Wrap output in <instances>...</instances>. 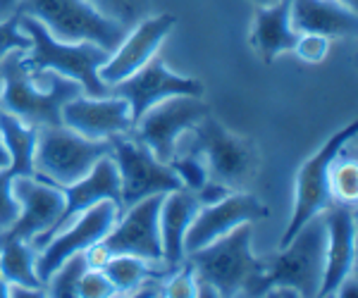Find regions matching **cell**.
Wrapping results in <instances>:
<instances>
[{"instance_id": "6da1fadb", "label": "cell", "mask_w": 358, "mask_h": 298, "mask_svg": "<svg viewBox=\"0 0 358 298\" xmlns=\"http://www.w3.org/2000/svg\"><path fill=\"white\" fill-rule=\"evenodd\" d=\"M20 15V13H17ZM20 27L27 31V36L31 38V48L24 50L20 55L22 67L29 74H41V72H53L60 77L74 79L86 96H108L110 86L103 84L98 77L103 62L110 57L106 48L89 41L82 43H62L57 38L50 36L45 31V27L38 20L29 15H20Z\"/></svg>"}, {"instance_id": "7a4b0ae2", "label": "cell", "mask_w": 358, "mask_h": 298, "mask_svg": "<svg viewBox=\"0 0 358 298\" xmlns=\"http://www.w3.org/2000/svg\"><path fill=\"white\" fill-rule=\"evenodd\" d=\"M251 241V225H239L217 241L187 253L184 260L194 267L196 279L210 284L217 296H258L265 262L253 255Z\"/></svg>"}, {"instance_id": "3957f363", "label": "cell", "mask_w": 358, "mask_h": 298, "mask_svg": "<svg viewBox=\"0 0 358 298\" xmlns=\"http://www.w3.org/2000/svg\"><path fill=\"white\" fill-rule=\"evenodd\" d=\"M22 53L24 50H15L0 62V86H3V94H0L3 107L0 110H8L31 129L62 124V107L67 100L84 94L82 86L74 79L48 72L50 86L36 89L34 74H29L20 62Z\"/></svg>"}, {"instance_id": "277c9868", "label": "cell", "mask_w": 358, "mask_h": 298, "mask_svg": "<svg viewBox=\"0 0 358 298\" xmlns=\"http://www.w3.org/2000/svg\"><path fill=\"white\" fill-rule=\"evenodd\" d=\"M325 217L317 213L294 234L289 244L280 246L273 260L265 265L258 296H263L270 286H289L299 296H317L325 277Z\"/></svg>"}, {"instance_id": "5b68a950", "label": "cell", "mask_w": 358, "mask_h": 298, "mask_svg": "<svg viewBox=\"0 0 358 298\" xmlns=\"http://www.w3.org/2000/svg\"><path fill=\"white\" fill-rule=\"evenodd\" d=\"M17 13L29 15L62 43H96L113 53L122 43L127 29L108 20L86 0H20Z\"/></svg>"}, {"instance_id": "8992f818", "label": "cell", "mask_w": 358, "mask_h": 298, "mask_svg": "<svg viewBox=\"0 0 358 298\" xmlns=\"http://www.w3.org/2000/svg\"><path fill=\"white\" fill-rule=\"evenodd\" d=\"M110 153V139L96 141L77 134L65 124L36 129L34 174L57 186H69L96 167Z\"/></svg>"}, {"instance_id": "52a82bcc", "label": "cell", "mask_w": 358, "mask_h": 298, "mask_svg": "<svg viewBox=\"0 0 358 298\" xmlns=\"http://www.w3.org/2000/svg\"><path fill=\"white\" fill-rule=\"evenodd\" d=\"M358 124L349 122L346 127L322 143L320 148L310 156L296 172V184H294V210L287 229L282 232L280 246L289 244V239L301 229L313 215L322 213L332 203V188H330V170L334 167V160L344 151L349 141L356 139Z\"/></svg>"}, {"instance_id": "ba28073f", "label": "cell", "mask_w": 358, "mask_h": 298, "mask_svg": "<svg viewBox=\"0 0 358 298\" xmlns=\"http://www.w3.org/2000/svg\"><path fill=\"white\" fill-rule=\"evenodd\" d=\"M194 136V151H199L203 158L208 177L232 191H244L258 167L256 143L224 129L213 114H208L196 124Z\"/></svg>"}, {"instance_id": "9c48e42d", "label": "cell", "mask_w": 358, "mask_h": 298, "mask_svg": "<svg viewBox=\"0 0 358 298\" xmlns=\"http://www.w3.org/2000/svg\"><path fill=\"white\" fill-rule=\"evenodd\" d=\"M208 114H213L203 96H175L151 110H146L134 122V139L148 148L158 160L170 163L177 153L179 139L187 131H194L196 124Z\"/></svg>"}, {"instance_id": "30bf717a", "label": "cell", "mask_w": 358, "mask_h": 298, "mask_svg": "<svg viewBox=\"0 0 358 298\" xmlns=\"http://www.w3.org/2000/svg\"><path fill=\"white\" fill-rule=\"evenodd\" d=\"M110 156L117 165L122 184V210L153 193H170L184 188L170 163H163L134 136L117 134L110 139Z\"/></svg>"}, {"instance_id": "8fae6325", "label": "cell", "mask_w": 358, "mask_h": 298, "mask_svg": "<svg viewBox=\"0 0 358 298\" xmlns=\"http://www.w3.org/2000/svg\"><path fill=\"white\" fill-rule=\"evenodd\" d=\"M13 191L20 203V215L13 222V227L0 234V241L20 239V241H29L38 251L65 210L62 186L45 181L36 174H17Z\"/></svg>"}, {"instance_id": "7c38bea8", "label": "cell", "mask_w": 358, "mask_h": 298, "mask_svg": "<svg viewBox=\"0 0 358 298\" xmlns=\"http://www.w3.org/2000/svg\"><path fill=\"white\" fill-rule=\"evenodd\" d=\"M163 196L165 193H153L124 208L101 241L103 248L110 255H136L148 262L163 260V241H160Z\"/></svg>"}, {"instance_id": "4fadbf2b", "label": "cell", "mask_w": 358, "mask_h": 298, "mask_svg": "<svg viewBox=\"0 0 358 298\" xmlns=\"http://www.w3.org/2000/svg\"><path fill=\"white\" fill-rule=\"evenodd\" d=\"M120 208L113 200H101L94 208H89L86 213H82L72 225H67L65 229L55 234L43 248L36 251V272L41 277V282L45 284V279L53 274L60 262H65L69 255L74 253H84L91 246L103 241L106 234L110 232L113 225L117 222Z\"/></svg>"}, {"instance_id": "5bb4252c", "label": "cell", "mask_w": 358, "mask_h": 298, "mask_svg": "<svg viewBox=\"0 0 358 298\" xmlns=\"http://www.w3.org/2000/svg\"><path fill=\"white\" fill-rule=\"evenodd\" d=\"M110 94L129 103L131 119L136 122L143 112L151 110L158 103L175 98V96H203L206 89L199 79L172 72L163 60L153 57L141 70L129 74L122 82L113 84Z\"/></svg>"}, {"instance_id": "9a60e30c", "label": "cell", "mask_w": 358, "mask_h": 298, "mask_svg": "<svg viewBox=\"0 0 358 298\" xmlns=\"http://www.w3.org/2000/svg\"><path fill=\"white\" fill-rule=\"evenodd\" d=\"M268 215V205L246 191H232L217 203L201 205L187 234H184V255L217 241V239L229 234L239 225H253V222L263 220Z\"/></svg>"}, {"instance_id": "2e32d148", "label": "cell", "mask_w": 358, "mask_h": 298, "mask_svg": "<svg viewBox=\"0 0 358 298\" xmlns=\"http://www.w3.org/2000/svg\"><path fill=\"white\" fill-rule=\"evenodd\" d=\"M175 24H177V17L170 13L143 17L138 24H134L124 33L122 43L101 65V70H98L101 82L113 86L127 79L129 74H134L136 70H141L148 60H153L158 55L160 45L172 33Z\"/></svg>"}, {"instance_id": "e0dca14e", "label": "cell", "mask_w": 358, "mask_h": 298, "mask_svg": "<svg viewBox=\"0 0 358 298\" xmlns=\"http://www.w3.org/2000/svg\"><path fill=\"white\" fill-rule=\"evenodd\" d=\"M62 124L86 139L108 141L117 134H127L134 127L129 103L115 94L108 96H77L62 107Z\"/></svg>"}, {"instance_id": "ac0fdd59", "label": "cell", "mask_w": 358, "mask_h": 298, "mask_svg": "<svg viewBox=\"0 0 358 298\" xmlns=\"http://www.w3.org/2000/svg\"><path fill=\"white\" fill-rule=\"evenodd\" d=\"M327 251H325V277H322L317 296H334L337 286L351 274L356 255V220L354 203L332 200L325 210Z\"/></svg>"}, {"instance_id": "d6986e66", "label": "cell", "mask_w": 358, "mask_h": 298, "mask_svg": "<svg viewBox=\"0 0 358 298\" xmlns=\"http://www.w3.org/2000/svg\"><path fill=\"white\" fill-rule=\"evenodd\" d=\"M62 193H65V210H62L53 232L43 239V246L48 244L60 229L72 225L79 215L86 213L89 208H94V205H98L101 200H113V203H117L120 208H122V184H120V172L110 153L98 160L96 167L86 177H82L79 181H74V184H69V186H62Z\"/></svg>"}, {"instance_id": "ffe728a7", "label": "cell", "mask_w": 358, "mask_h": 298, "mask_svg": "<svg viewBox=\"0 0 358 298\" xmlns=\"http://www.w3.org/2000/svg\"><path fill=\"white\" fill-rule=\"evenodd\" d=\"M292 27L299 33H317L327 38L354 36L356 10L339 0H289Z\"/></svg>"}, {"instance_id": "44dd1931", "label": "cell", "mask_w": 358, "mask_h": 298, "mask_svg": "<svg viewBox=\"0 0 358 298\" xmlns=\"http://www.w3.org/2000/svg\"><path fill=\"white\" fill-rule=\"evenodd\" d=\"M201 208V200L189 188H177L163 196L160 203V241H163V260L170 270H177L184 262V234Z\"/></svg>"}, {"instance_id": "7402d4cb", "label": "cell", "mask_w": 358, "mask_h": 298, "mask_svg": "<svg viewBox=\"0 0 358 298\" xmlns=\"http://www.w3.org/2000/svg\"><path fill=\"white\" fill-rule=\"evenodd\" d=\"M299 36L301 33L292 27L289 0H280L275 5H268V8H258L248 41H251L256 55L265 65H270L275 57L294 50Z\"/></svg>"}, {"instance_id": "603a6c76", "label": "cell", "mask_w": 358, "mask_h": 298, "mask_svg": "<svg viewBox=\"0 0 358 298\" xmlns=\"http://www.w3.org/2000/svg\"><path fill=\"white\" fill-rule=\"evenodd\" d=\"M0 139L10 153V172L34 174V148H36V129L27 127L22 119L8 110H0Z\"/></svg>"}, {"instance_id": "cb8c5ba5", "label": "cell", "mask_w": 358, "mask_h": 298, "mask_svg": "<svg viewBox=\"0 0 358 298\" xmlns=\"http://www.w3.org/2000/svg\"><path fill=\"white\" fill-rule=\"evenodd\" d=\"M0 274L10 284L31 286V289H45L36 272V248L29 241L8 239L0 241Z\"/></svg>"}, {"instance_id": "d4e9b609", "label": "cell", "mask_w": 358, "mask_h": 298, "mask_svg": "<svg viewBox=\"0 0 358 298\" xmlns=\"http://www.w3.org/2000/svg\"><path fill=\"white\" fill-rule=\"evenodd\" d=\"M101 270L115 286V294H134L138 286L155 274L148 267V260L136 255H110Z\"/></svg>"}, {"instance_id": "484cf974", "label": "cell", "mask_w": 358, "mask_h": 298, "mask_svg": "<svg viewBox=\"0 0 358 298\" xmlns=\"http://www.w3.org/2000/svg\"><path fill=\"white\" fill-rule=\"evenodd\" d=\"M89 270V260L84 253L69 255L65 262H60V267L45 279V296L53 298H74L79 289V279Z\"/></svg>"}, {"instance_id": "4316f807", "label": "cell", "mask_w": 358, "mask_h": 298, "mask_svg": "<svg viewBox=\"0 0 358 298\" xmlns=\"http://www.w3.org/2000/svg\"><path fill=\"white\" fill-rule=\"evenodd\" d=\"M86 3H91L98 13L117 22L127 31L138 24L143 17H148V10H151V0H86Z\"/></svg>"}, {"instance_id": "83f0119b", "label": "cell", "mask_w": 358, "mask_h": 298, "mask_svg": "<svg viewBox=\"0 0 358 298\" xmlns=\"http://www.w3.org/2000/svg\"><path fill=\"white\" fill-rule=\"evenodd\" d=\"M170 167L175 170L182 186L194 193L199 191V188H203L206 181L210 179V177H208V167L199 151H192L189 156H177L175 153V156L170 158Z\"/></svg>"}, {"instance_id": "f1b7e54d", "label": "cell", "mask_w": 358, "mask_h": 298, "mask_svg": "<svg viewBox=\"0 0 358 298\" xmlns=\"http://www.w3.org/2000/svg\"><path fill=\"white\" fill-rule=\"evenodd\" d=\"M330 188L332 198L339 203H354L358 196V170L356 163H344L337 170H330Z\"/></svg>"}, {"instance_id": "f546056e", "label": "cell", "mask_w": 358, "mask_h": 298, "mask_svg": "<svg viewBox=\"0 0 358 298\" xmlns=\"http://www.w3.org/2000/svg\"><path fill=\"white\" fill-rule=\"evenodd\" d=\"M31 48V38L20 27V15H10L0 20V62L5 60L15 50H29Z\"/></svg>"}, {"instance_id": "4dcf8cb0", "label": "cell", "mask_w": 358, "mask_h": 298, "mask_svg": "<svg viewBox=\"0 0 358 298\" xmlns=\"http://www.w3.org/2000/svg\"><path fill=\"white\" fill-rule=\"evenodd\" d=\"M13 181H15L13 172L0 170V234L13 227V222L17 220V215H20V203H17V198H15Z\"/></svg>"}, {"instance_id": "1f68e13d", "label": "cell", "mask_w": 358, "mask_h": 298, "mask_svg": "<svg viewBox=\"0 0 358 298\" xmlns=\"http://www.w3.org/2000/svg\"><path fill=\"white\" fill-rule=\"evenodd\" d=\"M77 296L82 298H108L115 296V286L110 284V279L106 277V272L101 267H89L82 279H79V289Z\"/></svg>"}, {"instance_id": "d6a6232c", "label": "cell", "mask_w": 358, "mask_h": 298, "mask_svg": "<svg viewBox=\"0 0 358 298\" xmlns=\"http://www.w3.org/2000/svg\"><path fill=\"white\" fill-rule=\"evenodd\" d=\"M294 53L308 65H317L330 53V38L317 36V33H301L296 45H294Z\"/></svg>"}, {"instance_id": "836d02e7", "label": "cell", "mask_w": 358, "mask_h": 298, "mask_svg": "<svg viewBox=\"0 0 358 298\" xmlns=\"http://www.w3.org/2000/svg\"><path fill=\"white\" fill-rule=\"evenodd\" d=\"M165 296H196V274L194 267L189 262L177 267L175 277H170V282L163 286Z\"/></svg>"}, {"instance_id": "e575fe53", "label": "cell", "mask_w": 358, "mask_h": 298, "mask_svg": "<svg viewBox=\"0 0 358 298\" xmlns=\"http://www.w3.org/2000/svg\"><path fill=\"white\" fill-rule=\"evenodd\" d=\"M8 296L10 298H43L45 296V289H31V286L10 284L8 286Z\"/></svg>"}, {"instance_id": "d590c367", "label": "cell", "mask_w": 358, "mask_h": 298, "mask_svg": "<svg viewBox=\"0 0 358 298\" xmlns=\"http://www.w3.org/2000/svg\"><path fill=\"white\" fill-rule=\"evenodd\" d=\"M17 5H20V0H0V20L17 15Z\"/></svg>"}, {"instance_id": "8d00e7d4", "label": "cell", "mask_w": 358, "mask_h": 298, "mask_svg": "<svg viewBox=\"0 0 358 298\" xmlns=\"http://www.w3.org/2000/svg\"><path fill=\"white\" fill-rule=\"evenodd\" d=\"M8 167H10V153L5 148L3 139H0V170H8Z\"/></svg>"}, {"instance_id": "74e56055", "label": "cell", "mask_w": 358, "mask_h": 298, "mask_svg": "<svg viewBox=\"0 0 358 298\" xmlns=\"http://www.w3.org/2000/svg\"><path fill=\"white\" fill-rule=\"evenodd\" d=\"M253 5H258V8H268V5H275L280 3V0H251Z\"/></svg>"}, {"instance_id": "f35d334b", "label": "cell", "mask_w": 358, "mask_h": 298, "mask_svg": "<svg viewBox=\"0 0 358 298\" xmlns=\"http://www.w3.org/2000/svg\"><path fill=\"white\" fill-rule=\"evenodd\" d=\"M8 296V282L3 279V274H0V298Z\"/></svg>"}, {"instance_id": "ab89813d", "label": "cell", "mask_w": 358, "mask_h": 298, "mask_svg": "<svg viewBox=\"0 0 358 298\" xmlns=\"http://www.w3.org/2000/svg\"><path fill=\"white\" fill-rule=\"evenodd\" d=\"M339 3H344V5H349V8H354V10H356V3H358V0H339Z\"/></svg>"}]
</instances>
